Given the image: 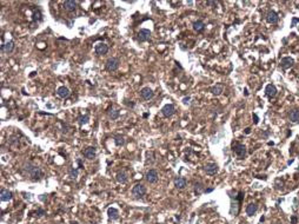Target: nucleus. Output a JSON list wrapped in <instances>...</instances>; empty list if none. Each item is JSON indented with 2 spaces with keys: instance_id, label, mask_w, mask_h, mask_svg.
<instances>
[{
  "instance_id": "obj_12",
  "label": "nucleus",
  "mask_w": 299,
  "mask_h": 224,
  "mask_svg": "<svg viewBox=\"0 0 299 224\" xmlns=\"http://www.w3.org/2000/svg\"><path fill=\"white\" fill-rule=\"evenodd\" d=\"M1 50H2V52H5L6 55L12 53L13 50H14V41H13V40H10V41L2 44V45H1Z\"/></svg>"
},
{
  "instance_id": "obj_29",
  "label": "nucleus",
  "mask_w": 299,
  "mask_h": 224,
  "mask_svg": "<svg viewBox=\"0 0 299 224\" xmlns=\"http://www.w3.org/2000/svg\"><path fill=\"white\" fill-rule=\"evenodd\" d=\"M194 191H196L197 195H200V193H203V192L205 191V189H204V187H203L202 183H196V185H194Z\"/></svg>"
},
{
  "instance_id": "obj_10",
  "label": "nucleus",
  "mask_w": 299,
  "mask_h": 224,
  "mask_svg": "<svg viewBox=\"0 0 299 224\" xmlns=\"http://www.w3.org/2000/svg\"><path fill=\"white\" fill-rule=\"evenodd\" d=\"M83 155L85 158L87 159H94L95 156H97V151H95V148L94 146H89L86 149L83 151Z\"/></svg>"
},
{
  "instance_id": "obj_36",
  "label": "nucleus",
  "mask_w": 299,
  "mask_h": 224,
  "mask_svg": "<svg viewBox=\"0 0 299 224\" xmlns=\"http://www.w3.org/2000/svg\"><path fill=\"white\" fill-rule=\"evenodd\" d=\"M292 222H293V223H296V222H297V218H296V217H293V218H292Z\"/></svg>"
},
{
  "instance_id": "obj_9",
  "label": "nucleus",
  "mask_w": 299,
  "mask_h": 224,
  "mask_svg": "<svg viewBox=\"0 0 299 224\" xmlns=\"http://www.w3.org/2000/svg\"><path fill=\"white\" fill-rule=\"evenodd\" d=\"M150 38H151V31H150V30H147V28H143V30L139 31V33H138V39H139V41H141V43L147 41V40H150Z\"/></svg>"
},
{
  "instance_id": "obj_6",
  "label": "nucleus",
  "mask_w": 299,
  "mask_h": 224,
  "mask_svg": "<svg viewBox=\"0 0 299 224\" xmlns=\"http://www.w3.org/2000/svg\"><path fill=\"white\" fill-rule=\"evenodd\" d=\"M161 113L164 117H172L176 113V106L173 104H166L163 109H161Z\"/></svg>"
},
{
  "instance_id": "obj_34",
  "label": "nucleus",
  "mask_w": 299,
  "mask_h": 224,
  "mask_svg": "<svg viewBox=\"0 0 299 224\" xmlns=\"http://www.w3.org/2000/svg\"><path fill=\"white\" fill-rule=\"evenodd\" d=\"M297 21H299L298 19H296V18L293 19V22H292V26H295V24H296V22H297Z\"/></svg>"
},
{
  "instance_id": "obj_13",
  "label": "nucleus",
  "mask_w": 299,
  "mask_h": 224,
  "mask_svg": "<svg viewBox=\"0 0 299 224\" xmlns=\"http://www.w3.org/2000/svg\"><path fill=\"white\" fill-rule=\"evenodd\" d=\"M77 5H78V2H77V1H73V0H66V1H64V4H62L64 8H65L67 12H74L75 10H77Z\"/></svg>"
},
{
  "instance_id": "obj_37",
  "label": "nucleus",
  "mask_w": 299,
  "mask_h": 224,
  "mask_svg": "<svg viewBox=\"0 0 299 224\" xmlns=\"http://www.w3.org/2000/svg\"><path fill=\"white\" fill-rule=\"evenodd\" d=\"M277 224H278V223H277Z\"/></svg>"
},
{
  "instance_id": "obj_15",
  "label": "nucleus",
  "mask_w": 299,
  "mask_h": 224,
  "mask_svg": "<svg viewBox=\"0 0 299 224\" xmlns=\"http://www.w3.org/2000/svg\"><path fill=\"white\" fill-rule=\"evenodd\" d=\"M265 93L269 98H273L276 97L277 94V87L273 85V84H269L266 87H265Z\"/></svg>"
},
{
  "instance_id": "obj_8",
  "label": "nucleus",
  "mask_w": 299,
  "mask_h": 224,
  "mask_svg": "<svg viewBox=\"0 0 299 224\" xmlns=\"http://www.w3.org/2000/svg\"><path fill=\"white\" fill-rule=\"evenodd\" d=\"M153 91H152V89H150V87H143L141 90H140V97L144 99V100H150V99H152L153 98Z\"/></svg>"
},
{
  "instance_id": "obj_24",
  "label": "nucleus",
  "mask_w": 299,
  "mask_h": 224,
  "mask_svg": "<svg viewBox=\"0 0 299 224\" xmlns=\"http://www.w3.org/2000/svg\"><path fill=\"white\" fill-rule=\"evenodd\" d=\"M223 91H224V86L222 84H217L216 86H213L211 89V92H212V94H214V96H220V94L223 93Z\"/></svg>"
},
{
  "instance_id": "obj_19",
  "label": "nucleus",
  "mask_w": 299,
  "mask_h": 224,
  "mask_svg": "<svg viewBox=\"0 0 299 224\" xmlns=\"http://www.w3.org/2000/svg\"><path fill=\"white\" fill-rule=\"evenodd\" d=\"M174 185L177 189H184V187H186V179L184 178V177H178V178H176L174 179Z\"/></svg>"
},
{
  "instance_id": "obj_1",
  "label": "nucleus",
  "mask_w": 299,
  "mask_h": 224,
  "mask_svg": "<svg viewBox=\"0 0 299 224\" xmlns=\"http://www.w3.org/2000/svg\"><path fill=\"white\" fill-rule=\"evenodd\" d=\"M24 172L32 181H40L44 177L42 170L39 168V167H37V165H33L32 163H27V164L24 165Z\"/></svg>"
},
{
  "instance_id": "obj_26",
  "label": "nucleus",
  "mask_w": 299,
  "mask_h": 224,
  "mask_svg": "<svg viewBox=\"0 0 299 224\" xmlns=\"http://www.w3.org/2000/svg\"><path fill=\"white\" fill-rule=\"evenodd\" d=\"M89 120H90V116H89V114H81V116L78 117V123H79L80 125L87 124Z\"/></svg>"
},
{
  "instance_id": "obj_31",
  "label": "nucleus",
  "mask_w": 299,
  "mask_h": 224,
  "mask_svg": "<svg viewBox=\"0 0 299 224\" xmlns=\"http://www.w3.org/2000/svg\"><path fill=\"white\" fill-rule=\"evenodd\" d=\"M190 99H191L190 97H185V98L183 99V103H184V104H188V103H190Z\"/></svg>"
},
{
  "instance_id": "obj_2",
  "label": "nucleus",
  "mask_w": 299,
  "mask_h": 224,
  "mask_svg": "<svg viewBox=\"0 0 299 224\" xmlns=\"http://www.w3.org/2000/svg\"><path fill=\"white\" fill-rule=\"evenodd\" d=\"M232 150L233 152L237 155V157L239 159H244L245 156H246V146L244 144H240V143H232Z\"/></svg>"
},
{
  "instance_id": "obj_25",
  "label": "nucleus",
  "mask_w": 299,
  "mask_h": 224,
  "mask_svg": "<svg viewBox=\"0 0 299 224\" xmlns=\"http://www.w3.org/2000/svg\"><path fill=\"white\" fill-rule=\"evenodd\" d=\"M290 120L292 123H298L299 122V110H292L290 112V116H289Z\"/></svg>"
},
{
  "instance_id": "obj_35",
  "label": "nucleus",
  "mask_w": 299,
  "mask_h": 224,
  "mask_svg": "<svg viewBox=\"0 0 299 224\" xmlns=\"http://www.w3.org/2000/svg\"><path fill=\"white\" fill-rule=\"evenodd\" d=\"M254 119H256V120H254V123H256V124H257V123H258V117H257V116H256V114H254Z\"/></svg>"
},
{
  "instance_id": "obj_21",
  "label": "nucleus",
  "mask_w": 299,
  "mask_h": 224,
  "mask_svg": "<svg viewBox=\"0 0 299 224\" xmlns=\"http://www.w3.org/2000/svg\"><path fill=\"white\" fill-rule=\"evenodd\" d=\"M107 215H109V218L110 220H118V217H119V211L115 209V208H109V210H107Z\"/></svg>"
},
{
  "instance_id": "obj_5",
  "label": "nucleus",
  "mask_w": 299,
  "mask_h": 224,
  "mask_svg": "<svg viewBox=\"0 0 299 224\" xmlns=\"http://www.w3.org/2000/svg\"><path fill=\"white\" fill-rule=\"evenodd\" d=\"M94 51L98 56H104L109 52V46L105 44V43H98L95 46H94Z\"/></svg>"
},
{
  "instance_id": "obj_32",
  "label": "nucleus",
  "mask_w": 299,
  "mask_h": 224,
  "mask_svg": "<svg viewBox=\"0 0 299 224\" xmlns=\"http://www.w3.org/2000/svg\"><path fill=\"white\" fill-rule=\"evenodd\" d=\"M206 4H207V5H211V6H216V5H217V1H207Z\"/></svg>"
},
{
  "instance_id": "obj_7",
  "label": "nucleus",
  "mask_w": 299,
  "mask_h": 224,
  "mask_svg": "<svg viewBox=\"0 0 299 224\" xmlns=\"http://www.w3.org/2000/svg\"><path fill=\"white\" fill-rule=\"evenodd\" d=\"M158 178H159V175H158V172H157V170H154V169H151L147 171V173H146V181L149 182V183H155L157 181H158Z\"/></svg>"
},
{
  "instance_id": "obj_17",
  "label": "nucleus",
  "mask_w": 299,
  "mask_h": 224,
  "mask_svg": "<svg viewBox=\"0 0 299 224\" xmlns=\"http://www.w3.org/2000/svg\"><path fill=\"white\" fill-rule=\"evenodd\" d=\"M266 20H267V22H270V24H277L278 20H279V17H278L277 12L270 11V12L267 13V16H266Z\"/></svg>"
},
{
  "instance_id": "obj_22",
  "label": "nucleus",
  "mask_w": 299,
  "mask_h": 224,
  "mask_svg": "<svg viewBox=\"0 0 299 224\" xmlns=\"http://www.w3.org/2000/svg\"><path fill=\"white\" fill-rule=\"evenodd\" d=\"M192 26H193V30H194L196 32H202V31L205 28V24H204V21H202V20L194 21Z\"/></svg>"
},
{
  "instance_id": "obj_3",
  "label": "nucleus",
  "mask_w": 299,
  "mask_h": 224,
  "mask_svg": "<svg viewBox=\"0 0 299 224\" xmlns=\"http://www.w3.org/2000/svg\"><path fill=\"white\" fill-rule=\"evenodd\" d=\"M119 65H120V61L118 58H109L105 63V69L109 71V72H115L118 69H119Z\"/></svg>"
},
{
  "instance_id": "obj_33",
  "label": "nucleus",
  "mask_w": 299,
  "mask_h": 224,
  "mask_svg": "<svg viewBox=\"0 0 299 224\" xmlns=\"http://www.w3.org/2000/svg\"><path fill=\"white\" fill-rule=\"evenodd\" d=\"M211 191H213V189H212V187H210V189H205V191H204V192L208 193V192H211Z\"/></svg>"
},
{
  "instance_id": "obj_27",
  "label": "nucleus",
  "mask_w": 299,
  "mask_h": 224,
  "mask_svg": "<svg viewBox=\"0 0 299 224\" xmlns=\"http://www.w3.org/2000/svg\"><path fill=\"white\" fill-rule=\"evenodd\" d=\"M119 116H120V112L119 110H115V109H111L110 111H109V117L112 119V120H115V119H118L119 118Z\"/></svg>"
},
{
  "instance_id": "obj_30",
  "label": "nucleus",
  "mask_w": 299,
  "mask_h": 224,
  "mask_svg": "<svg viewBox=\"0 0 299 224\" xmlns=\"http://www.w3.org/2000/svg\"><path fill=\"white\" fill-rule=\"evenodd\" d=\"M68 175H70V177H71L72 179H77V177H78V175H79V171H78L77 169H71L70 172H68Z\"/></svg>"
},
{
  "instance_id": "obj_11",
  "label": "nucleus",
  "mask_w": 299,
  "mask_h": 224,
  "mask_svg": "<svg viewBox=\"0 0 299 224\" xmlns=\"http://www.w3.org/2000/svg\"><path fill=\"white\" fill-rule=\"evenodd\" d=\"M204 170H205V172L207 175L213 176V175H216L218 172V165L216 163H208L204 167Z\"/></svg>"
},
{
  "instance_id": "obj_18",
  "label": "nucleus",
  "mask_w": 299,
  "mask_h": 224,
  "mask_svg": "<svg viewBox=\"0 0 299 224\" xmlns=\"http://www.w3.org/2000/svg\"><path fill=\"white\" fill-rule=\"evenodd\" d=\"M0 198L2 202H8L12 199V192L8 191L7 189H2L1 192H0Z\"/></svg>"
},
{
  "instance_id": "obj_4",
  "label": "nucleus",
  "mask_w": 299,
  "mask_h": 224,
  "mask_svg": "<svg viewBox=\"0 0 299 224\" xmlns=\"http://www.w3.org/2000/svg\"><path fill=\"white\" fill-rule=\"evenodd\" d=\"M132 196L134 198H143L146 193V187H144L143 184H135L134 187H132Z\"/></svg>"
},
{
  "instance_id": "obj_20",
  "label": "nucleus",
  "mask_w": 299,
  "mask_h": 224,
  "mask_svg": "<svg viewBox=\"0 0 299 224\" xmlns=\"http://www.w3.org/2000/svg\"><path fill=\"white\" fill-rule=\"evenodd\" d=\"M258 210V205L256 203H250L248 205L246 206V214L248 216H253Z\"/></svg>"
},
{
  "instance_id": "obj_16",
  "label": "nucleus",
  "mask_w": 299,
  "mask_h": 224,
  "mask_svg": "<svg viewBox=\"0 0 299 224\" xmlns=\"http://www.w3.org/2000/svg\"><path fill=\"white\" fill-rule=\"evenodd\" d=\"M57 94L60 97V98H62V99H66V98H68L70 97V90L66 87V86H60L58 90H57Z\"/></svg>"
},
{
  "instance_id": "obj_28",
  "label": "nucleus",
  "mask_w": 299,
  "mask_h": 224,
  "mask_svg": "<svg viewBox=\"0 0 299 224\" xmlns=\"http://www.w3.org/2000/svg\"><path fill=\"white\" fill-rule=\"evenodd\" d=\"M114 143H115L117 146H123V145L125 144V138H124L123 136L117 134V136L114 137Z\"/></svg>"
},
{
  "instance_id": "obj_14",
  "label": "nucleus",
  "mask_w": 299,
  "mask_h": 224,
  "mask_svg": "<svg viewBox=\"0 0 299 224\" xmlns=\"http://www.w3.org/2000/svg\"><path fill=\"white\" fill-rule=\"evenodd\" d=\"M295 64V60L291 58V57H285L280 60V66L283 70H287L290 69L292 65Z\"/></svg>"
},
{
  "instance_id": "obj_23",
  "label": "nucleus",
  "mask_w": 299,
  "mask_h": 224,
  "mask_svg": "<svg viewBox=\"0 0 299 224\" xmlns=\"http://www.w3.org/2000/svg\"><path fill=\"white\" fill-rule=\"evenodd\" d=\"M115 179H117V182H119V183H121V184H124V183H126L127 182V175L125 173V172H118L117 173V176H115Z\"/></svg>"
}]
</instances>
